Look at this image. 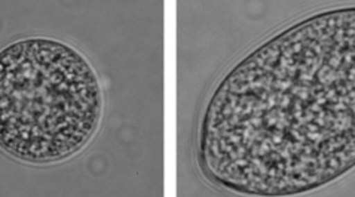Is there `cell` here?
<instances>
[{"label": "cell", "mask_w": 355, "mask_h": 197, "mask_svg": "<svg viewBox=\"0 0 355 197\" xmlns=\"http://www.w3.org/2000/svg\"><path fill=\"white\" fill-rule=\"evenodd\" d=\"M205 175L257 196L324 185L355 163V9L290 27L229 73L208 104Z\"/></svg>", "instance_id": "cell-1"}, {"label": "cell", "mask_w": 355, "mask_h": 197, "mask_svg": "<svg viewBox=\"0 0 355 197\" xmlns=\"http://www.w3.org/2000/svg\"><path fill=\"white\" fill-rule=\"evenodd\" d=\"M101 107L96 71L76 49L42 37L3 49L0 141L15 158H70L96 133Z\"/></svg>", "instance_id": "cell-2"}]
</instances>
